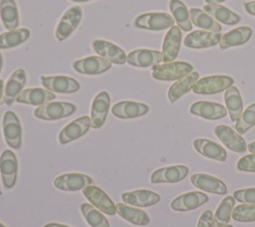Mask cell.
Segmentation results:
<instances>
[{
  "label": "cell",
  "instance_id": "obj_1",
  "mask_svg": "<svg viewBox=\"0 0 255 227\" xmlns=\"http://www.w3.org/2000/svg\"><path fill=\"white\" fill-rule=\"evenodd\" d=\"M193 71V66L187 62H169L152 67V77L158 81H176Z\"/></svg>",
  "mask_w": 255,
  "mask_h": 227
},
{
  "label": "cell",
  "instance_id": "obj_2",
  "mask_svg": "<svg viewBox=\"0 0 255 227\" xmlns=\"http://www.w3.org/2000/svg\"><path fill=\"white\" fill-rule=\"evenodd\" d=\"M234 80L232 77L225 75L207 76L199 79L193 86L192 91L198 95H214L227 90L233 86Z\"/></svg>",
  "mask_w": 255,
  "mask_h": 227
},
{
  "label": "cell",
  "instance_id": "obj_3",
  "mask_svg": "<svg viewBox=\"0 0 255 227\" xmlns=\"http://www.w3.org/2000/svg\"><path fill=\"white\" fill-rule=\"evenodd\" d=\"M135 28L149 31H161L171 28L174 25V19L167 13L150 12L137 16L133 22Z\"/></svg>",
  "mask_w": 255,
  "mask_h": 227
},
{
  "label": "cell",
  "instance_id": "obj_4",
  "mask_svg": "<svg viewBox=\"0 0 255 227\" xmlns=\"http://www.w3.org/2000/svg\"><path fill=\"white\" fill-rule=\"evenodd\" d=\"M77 110L74 104L66 102H51L38 107L34 115L40 119L56 120L73 114Z\"/></svg>",
  "mask_w": 255,
  "mask_h": 227
},
{
  "label": "cell",
  "instance_id": "obj_5",
  "mask_svg": "<svg viewBox=\"0 0 255 227\" xmlns=\"http://www.w3.org/2000/svg\"><path fill=\"white\" fill-rule=\"evenodd\" d=\"M2 127L6 143L14 149H19L22 145V126L15 113L7 111L4 114Z\"/></svg>",
  "mask_w": 255,
  "mask_h": 227
},
{
  "label": "cell",
  "instance_id": "obj_6",
  "mask_svg": "<svg viewBox=\"0 0 255 227\" xmlns=\"http://www.w3.org/2000/svg\"><path fill=\"white\" fill-rule=\"evenodd\" d=\"M83 17V10L80 6L69 8L60 19L56 28V38L58 41H64L72 35L80 24Z\"/></svg>",
  "mask_w": 255,
  "mask_h": 227
},
{
  "label": "cell",
  "instance_id": "obj_7",
  "mask_svg": "<svg viewBox=\"0 0 255 227\" xmlns=\"http://www.w3.org/2000/svg\"><path fill=\"white\" fill-rule=\"evenodd\" d=\"M83 195L92 203L93 206L97 207L100 211L108 215H115L117 208L112 199L107 193L96 185H88L83 189Z\"/></svg>",
  "mask_w": 255,
  "mask_h": 227
},
{
  "label": "cell",
  "instance_id": "obj_8",
  "mask_svg": "<svg viewBox=\"0 0 255 227\" xmlns=\"http://www.w3.org/2000/svg\"><path fill=\"white\" fill-rule=\"evenodd\" d=\"M18 163L15 153L10 149H5L0 155V173L3 186L6 189L14 187L17 180Z\"/></svg>",
  "mask_w": 255,
  "mask_h": 227
},
{
  "label": "cell",
  "instance_id": "obj_9",
  "mask_svg": "<svg viewBox=\"0 0 255 227\" xmlns=\"http://www.w3.org/2000/svg\"><path fill=\"white\" fill-rule=\"evenodd\" d=\"M111 67L112 63L100 56L87 57L73 63V68L84 75H100L110 70Z\"/></svg>",
  "mask_w": 255,
  "mask_h": 227
},
{
  "label": "cell",
  "instance_id": "obj_10",
  "mask_svg": "<svg viewBox=\"0 0 255 227\" xmlns=\"http://www.w3.org/2000/svg\"><path fill=\"white\" fill-rule=\"evenodd\" d=\"M92 46L94 51L100 55V57L109 60L111 63L123 65L127 62V55L125 51L118 45L102 39H96L93 41Z\"/></svg>",
  "mask_w": 255,
  "mask_h": 227
},
{
  "label": "cell",
  "instance_id": "obj_11",
  "mask_svg": "<svg viewBox=\"0 0 255 227\" xmlns=\"http://www.w3.org/2000/svg\"><path fill=\"white\" fill-rule=\"evenodd\" d=\"M41 83L47 90L59 94H72L80 89V84L67 76H42Z\"/></svg>",
  "mask_w": 255,
  "mask_h": 227
},
{
  "label": "cell",
  "instance_id": "obj_12",
  "mask_svg": "<svg viewBox=\"0 0 255 227\" xmlns=\"http://www.w3.org/2000/svg\"><path fill=\"white\" fill-rule=\"evenodd\" d=\"M91 127V117L84 115L80 116L68 123L59 133V142L66 144L79 137L83 136Z\"/></svg>",
  "mask_w": 255,
  "mask_h": 227
},
{
  "label": "cell",
  "instance_id": "obj_13",
  "mask_svg": "<svg viewBox=\"0 0 255 227\" xmlns=\"http://www.w3.org/2000/svg\"><path fill=\"white\" fill-rule=\"evenodd\" d=\"M214 132L216 136L228 147L230 150L237 153H244L247 150V144L243 137L230 126L219 124L215 126Z\"/></svg>",
  "mask_w": 255,
  "mask_h": 227
},
{
  "label": "cell",
  "instance_id": "obj_14",
  "mask_svg": "<svg viewBox=\"0 0 255 227\" xmlns=\"http://www.w3.org/2000/svg\"><path fill=\"white\" fill-rule=\"evenodd\" d=\"M209 200V197L200 191H190L175 197L171 203L170 208L174 211H190L203 205Z\"/></svg>",
  "mask_w": 255,
  "mask_h": 227
},
{
  "label": "cell",
  "instance_id": "obj_15",
  "mask_svg": "<svg viewBox=\"0 0 255 227\" xmlns=\"http://www.w3.org/2000/svg\"><path fill=\"white\" fill-rule=\"evenodd\" d=\"M222 35L220 32H210L203 30H196L190 32L184 38V45L191 49H204L215 46L220 42Z\"/></svg>",
  "mask_w": 255,
  "mask_h": 227
},
{
  "label": "cell",
  "instance_id": "obj_16",
  "mask_svg": "<svg viewBox=\"0 0 255 227\" xmlns=\"http://www.w3.org/2000/svg\"><path fill=\"white\" fill-rule=\"evenodd\" d=\"M26 83V73L23 69H17L7 80L1 104L11 106L17 96L22 92Z\"/></svg>",
  "mask_w": 255,
  "mask_h": 227
},
{
  "label": "cell",
  "instance_id": "obj_17",
  "mask_svg": "<svg viewBox=\"0 0 255 227\" xmlns=\"http://www.w3.org/2000/svg\"><path fill=\"white\" fill-rule=\"evenodd\" d=\"M190 114L205 119H219L227 114V109L222 105L209 101H198L191 105Z\"/></svg>",
  "mask_w": 255,
  "mask_h": 227
},
{
  "label": "cell",
  "instance_id": "obj_18",
  "mask_svg": "<svg viewBox=\"0 0 255 227\" xmlns=\"http://www.w3.org/2000/svg\"><path fill=\"white\" fill-rule=\"evenodd\" d=\"M188 174L185 165H171L158 168L150 175L151 183H175L184 179Z\"/></svg>",
  "mask_w": 255,
  "mask_h": 227
},
{
  "label": "cell",
  "instance_id": "obj_19",
  "mask_svg": "<svg viewBox=\"0 0 255 227\" xmlns=\"http://www.w3.org/2000/svg\"><path fill=\"white\" fill-rule=\"evenodd\" d=\"M92 177L82 173H65L54 180V185L64 191H78L93 184Z\"/></svg>",
  "mask_w": 255,
  "mask_h": 227
},
{
  "label": "cell",
  "instance_id": "obj_20",
  "mask_svg": "<svg viewBox=\"0 0 255 227\" xmlns=\"http://www.w3.org/2000/svg\"><path fill=\"white\" fill-rule=\"evenodd\" d=\"M162 61V53L154 50L138 49L129 52L127 55V62L130 66L139 68H148L158 65Z\"/></svg>",
  "mask_w": 255,
  "mask_h": 227
},
{
  "label": "cell",
  "instance_id": "obj_21",
  "mask_svg": "<svg viewBox=\"0 0 255 227\" xmlns=\"http://www.w3.org/2000/svg\"><path fill=\"white\" fill-rule=\"evenodd\" d=\"M110 103V96L105 91L99 93L95 97L91 108V126L93 128H99L105 123Z\"/></svg>",
  "mask_w": 255,
  "mask_h": 227
},
{
  "label": "cell",
  "instance_id": "obj_22",
  "mask_svg": "<svg viewBox=\"0 0 255 227\" xmlns=\"http://www.w3.org/2000/svg\"><path fill=\"white\" fill-rule=\"evenodd\" d=\"M191 183L205 192L224 195L227 193L226 184L217 177L205 173H195L190 177Z\"/></svg>",
  "mask_w": 255,
  "mask_h": 227
},
{
  "label": "cell",
  "instance_id": "obj_23",
  "mask_svg": "<svg viewBox=\"0 0 255 227\" xmlns=\"http://www.w3.org/2000/svg\"><path fill=\"white\" fill-rule=\"evenodd\" d=\"M149 111L147 105L132 101H122L115 104L112 114L119 118H134L144 115Z\"/></svg>",
  "mask_w": 255,
  "mask_h": 227
},
{
  "label": "cell",
  "instance_id": "obj_24",
  "mask_svg": "<svg viewBox=\"0 0 255 227\" xmlns=\"http://www.w3.org/2000/svg\"><path fill=\"white\" fill-rule=\"evenodd\" d=\"M181 44V31L178 26H172L165 34L162 43V61L169 63L175 60Z\"/></svg>",
  "mask_w": 255,
  "mask_h": 227
},
{
  "label": "cell",
  "instance_id": "obj_25",
  "mask_svg": "<svg viewBox=\"0 0 255 227\" xmlns=\"http://www.w3.org/2000/svg\"><path fill=\"white\" fill-rule=\"evenodd\" d=\"M55 99H56V95L47 89L31 88V89H26L22 91L17 96L15 101L21 104H28V105L40 107Z\"/></svg>",
  "mask_w": 255,
  "mask_h": 227
},
{
  "label": "cell",
  "instance_id": "obj_26",
  "mask_svg": "<svg viewBox=\"0 0 255 227\" xmlns=\"http://www.w3.org/2000/svg\"><path fill=\"white\" fill-rule=\"evenodd\" d=\"M124 203L135 207H149L159 202L160 196L156 192L147 189H139L122 194Z\"/></svg>",
  "mask_w": 255,
  "mask_h": 227
},
{
  "label": "cell",
  "instance_id": "obj_27",
  "mask_svg": "<svg viewBox=\"0 0 255 227\" xmlns=\"http://www.w3.org/2000/svg\"><path fill=\"white\" fill-rule=\"evenodd\" d=\"M193 146L198 153L207 158L217 161H225L227 158L225 149L210 139L196 138L193 140Z\"/></svg>",
  "mask_w": 255,
  "mask_h": 227
},
{
  "label": "cell",
  "instance_id": "obj_28",
  "mask_svg": "<svg viewBox=\"0 0 255 227\" xmlns=\"http://www.w3.org/2000/svg\"><path fill=\"white\" fill-rule=\"evenodd\" d=\"M252 36V29L247 26L237 27L227 33H225L219 42L221 50L228 49L230 47H237L247 43Z\"/></svg>",
  "mask_w": 255,
  "mask_h": 227
},
{
  "label": "cell",
  "instance_id": "obj_29",
  "mask_svg": "<svg viewBox=\"0 0 255 227\" xmlns=\"http://www.w3.org/2000/svg\"><path fill=\"white\" fill-rule=\"evenodd\" d=\"M199 75L197 72H191L183 78L177 80L168 90V100L170 103H174L180 99L183 95L188 93L198 81Z\"/></svg>",
  "mask_w": 255,
  "mask_h": 227
},
{
  "label": "cell",
  "instance_id": "obj_30",
  "mask_svg": "<svg viewBox=\"0 0 255 227\" xmlns=\"http://www.w3.org/2000/svg\"><path fill=\"white\" fill-rule=\"evenodd\" d=\"M0 19L8 31L17 29L19 12L15 0H0Z\"/></svg>",
  "mask_w": 255,
  "mask_h": 227
},
{
  "label": "cell",
  "instance_id": "obj_31",
  "mask_svg": "<svg viewBox=\"0 0 255 227\" xmlns=\"http://www.w3.org/2000/svg\"><path fill=\"white\" fill-rule=\"evenodd\" d=\"M203 10L217 22L225 25H235L241 20V17L238 14L219 4H206L203 6Z\"/></svg>",
  "mask_w": 255,
  "mask_h": 227
},
{
  "label": "cell",
  "instance_id": "obj_32",
  "mask_svg": "<svg viewBox=\"0 0 255 227\" xmlns=\"http://www.w3.org/2000/svg\"><path fill=\"white\" fill-rule=\"evenodd\" d=\"M116 208L117 213L129 223L139 226H144L149 223L148 215L141 209L129 206L126 203H118Z\"/></svg>",
  "mask_w": 255,
  "mask_h": 227
},
{
  "label": "cell",
  "instance_id": "obj_33",
  "mask_svg": "<svg viewBox=\"0 0 255 227\" xmlns=\"http://www.w3.org/2000/svg\"><path fill=\"white\" fill-rule=\"evenodd\" d=\"M224 101L229 112L231 121H237L243 111V103L240 92L234 86L229 87L224 94Z\"/></svg>",
  "mask_w": 255,
  "mask_h": 227
},
{
  "label": "cell",
  "instance_id": "obj_34",
  "mask_svg": "<svg viewBox=\"0 0 255 227\" xmlns=\"http://www.w3.org/2000/svg\"><path fill=\"white\" fill-rule=\"evenodd\" d=\"M189 16L191 22L198 28L204 29L210 32L218 33L221 31V25L208 13L198 8H191L189 10Z\"/></svg>",
  "mask_w": 255,
  "mask_h": 227
},
{
  "label": "cell",
  "instance_id": "obj_35",
  "mask_svg": "<svg viewBox=\"0 0 255 227\" xmlns=\"http://www.w3.org/2000/svg\"><path fill=\"white\" fill-rule=\"evenodd\" d=\"M169 9L178 27L183 31H191L192 24L189 16V11L186 5L180 0H170Z\"/></svg>",
  "mask_w": 255,
  "mask_h": 227
},
{
  "label": "cell",
  "instance_id": "obj_36",
  "mask_svg": "<svg viewBox=\"0 0 255 227\" xmlns=\"http://www.w3.org/2000/svg\"><path fill=\"white\" fill-rule=\"evenodd\" d=\"M235 206V198L231 195L226 196L218 205L213 215V227H224L228 224L232 211Z\"/></svg>",
  "mask_w": 255,
  "mask_h": 227
},
{
  "label": "cell",
  "instance_id": "obj_37",
  "mask_svg": "<svg viewBox=\"0 0 255 227\" xmlns=\"http://www.w3.org/2000/svg\"><path fill=\"white\" fill-rule=\"evenodd\" d=\"M30 37V30L20 28L0 34V49L17 47L26 42Z\"/></svg>",
  "mask_w": 255,
  "mask_h": 227
},
{
  "label": "cell",
  "instance_id": "obj_38",
  "mask_svg": "<svg viewBox=\"0 0 255 227\" xmlns=\"http://www.w3.org/2000/svg\"><path fill=\"white\" fill-rule=\"evenodd\" d=\"M81 212L91 227H110L109 221L105 215L93 205L83 203L81 205Z\"/></svg>",
  "mask_w": 255,
  "mask_h": 227
},
{
  "label": "cell",
  "instance_id": "obj_39",
  "mask_svg": "<svg viewBox=\"0 0 255 227\" xmlns=\"http://www.w3.org/2000/svg\"><path fill=\"white\" fill-rule=\"evenodd\" d=\"M255 125V103L251 104L242 113L235 123V129L239 134L245 133L248 129Z\"/></svg>",
  "mask_w": 255,
  "mask_h": 227
},
{
  "label": "cell",
  "instance_id": "obj_40",
  "mask_svg": "<svg viewBox=\"0 0 255 227\" xmlns=\"http://www.w3.org/2000/svg\"><path fill=\"white\" fill-rule=\"evenodd\" d=\"M231 217L238 222L255 221V204L244 203L236 206L232 211Z\"/></svg>",
  "mask_w": 255,
  "mask_h": 227
},
{
  "label": "cell",
  "instance_id": "obj_41",
  "mask_svg": "<svg viewBox=\"0 0 255 227\" xmlns=\"http://www.w3.org/2000/svg\"><path fill=\"white\" fill-rule=\"evenodd\" d=\"M233 197L235 198V200L242 203L255 204V187L236 190L233 193Z\"/></svg>",
  "mask_w": 255,
  "mask_h": 227
},
{
  "label": "cell",
  "instance_id": "obj_42",
  "mask_svg": "<svg viewBox=\"0 0 255 227\" xmlns=\"http://www.w3.org/2000/svg\"><path fill=\"white\" fill-rule=\"evenodd\" d=\"M237 169L245 172H255V153L242 156L237 162Z\"/></svg>",
  "mask_w": 255,
  "mask_h": 227
},
{
  "label": "cell",
  "instance_id": "obj_43",
  "mask_svg": "<svg viewBox=\"0 0 255 227\" xmlns=\"http://www.w3.org/2000/svg\"><path fill=\"white\" fill-rule=\"evenodd\" d=\"M197 227H213V213L211 210H204L201 214Z\"/></svg>",
  "mask_w": 255,
  "mask_h": 227
},
{
  "label": "cell",
  "instance_id": "obj_44",
  "mask_svg": "<svg viewBox=\"0 0 255 227\" xmlns=\"http://www.w3.org/2000/svg\"><path fill=\"white\" fill-rule=\"evenodd\" d=\"M244 9L248 14H250L252 16H255V0L245 2L244 3Z\"/></svg>",
  "mask_w": 255,
  "mask_h": 227
},
{
  "label": "cell",
  "instance_id": "obj_45",
  "mask_svg": "<svg viewBox=\"0 0 255 227\" xmlns=\"http://www.w3.org/2000/svg\"><path fill=\"white\" fill-rule=\"evenodd\" d=\"M44 227H71V226L64 225V224H59V223H48V224L44 225Z\"/></svg>",
  "mask_w": 255,
  "mask_h": 227
},
{
  "label": "cell",
  "instance_id": "obj_46",
  "mask_svg": "<svg viewBox=\"0 0 255 227\" xmlns=\"http://www.w3.org/2000/svg\"><path fill=\"white\" fill-rule=\"evenodd\" d=\"M3 93H4V82H3V80L0 79V103L3 98Z\"/></svg>",
  "mask_w": 255,
  "mask_h": 227
},
{
  "label": "cell",
  "instance_id": "obj_47",
  "mask_svg": "<svg viewBox=\"0 0 255 227\" xmlns=\"http://www.w3.org/2000/svg\"><path fill=\"white\" fill-rule=\"evenodd\" d=\"M247 148H248V150H249L251 153H255V141L250 142V143L248 144Z\"/></svg>",
  "mask_w": 255,
  "mask_h": 227
},
{
  "label": "cell",
  "instance_id": "obj_48",
  "mask_svg": "<svg viewBox=\"0 0 255 227\" xmlns=\"http://www.w3.org/2000/svg\"><path fill=\"white\" fill-rule=\"evenodd\" d=\"M226 0H205L206 4H219V3H223Z\"/></svg>",
  "mask_w": 255,
  "mask_h": 227
},
{
  "label": "cell",
  "instance_id": "obj_49",
  "mask_svg": "<svg viewBox=\"0 0 255 227\" xmlns=\"http://www.w3.org/2000/svg\"><path fill=\"white\" fill-rule=\"evenodd\" d=\"M2 65H3V60H2V56L0 53V73H1V69H2Z\"/></svg>",
  "mask_w": 255,
  "mask_h": 227
},
{
  "label": "cell",
  "instance_id": "obj_50",
  "mask_svg": "<svg viewBox=\"0 0 255 227\" xmlns=\"http://www.w3.org/2000/svg\"><path fill=\"white\" fill-rule=\"evenodd\" d=\"M71 1H74V2H88V1H91V0H71Z\"/></svg>",
  "mask_w": 255,
  "mask_h": 227
},
{
  "label": "cell",
  "instance_id": "obj_51",
  "mask_svg": "<svg viewBox=\"0 0 255 227\" xmlns=\"http://www.w3.org/2000/svg\"><path fill=\"white\" fill-rule=\"evenodd\" d=\"M224 227H233V226H232V225H228V224H227V225H225Z\"/></svg>",
  "mask_w": 255,
  "mask_h": 227
},
{
  "label": "cell",
  "instance_id": "obj_52",
  "mask_svg": "<svg viewBox=\"0 0 255 227\" xmlns=\"http://www.w3.org/2000/svg\"><path fill=\"white\" fill-rule=\"evenodd\" d=\"M0 227H6V226H5V225H3L2 223H0Z\"/></svg>",
  "mask_w": 255,
  "mask_h": 227
}]
</instances>
